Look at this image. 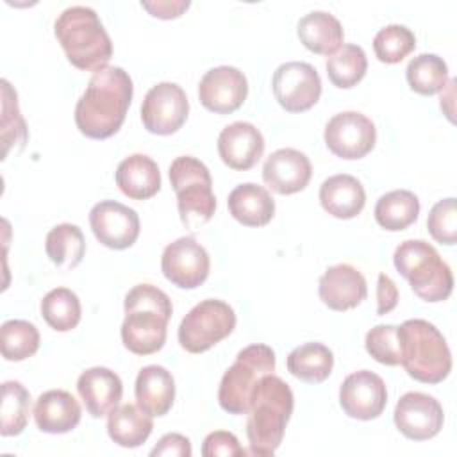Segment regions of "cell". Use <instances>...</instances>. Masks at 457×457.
I'll list each match as a JSON object with an SVG mask.
<instances>
[{
	"label": "cell",
	"instance_id": "10",
	"mask_svg": "<svg viewBox=\"0 0 457 457\" xmlns=\"http://www.w3.org/2000/svg\"><path fill=\"white\" fill-rule=\"evenodd\" d=\"M189 102L184 89L175 82H159L148 89L141 104L145 129L157 136L177 132L187 120Z\"/></svg>",
	"mask_w": 457,
	"mask_h": 457
},
{
	"label": "cell",
	"instance_id": "29",
	"mask_svg": "<svg viewBox=\"0 0 457 457\" xmlns=\"http://www.w3.org/2000/svg\"><path fill=\"white\" fill-rule=\"evenodd\" d=\"M287 371L307 382V384H320L328 378L334 366L332 352L321 343H305L296 346L287 355Z\"/></svg>",
	"mask_w": 457,
	"mask_h": 457
},
{
	"label": "cell",
	"instance_id": "13",
	"mask_svg": "<svg viewBox=\"0 0 457 457\" xmlns=\"http://www.w3.org/2000/svg\"><path fill=\"white\" fill-rule=\"evenodd\" d=\"M209 253L191 236L170 243L161 257L162 275L180 289H195L209 277Z\"/></svg>",
	"mask_w": 457,
	"mask_h": 457
},
{
	"label": "cell",
	"instance_id": "12",
	"mask_svg": "<svg viewBox=\"0 0 457 457\" xmlns=\"http://www.w3.org/2000/svg\"><path fill=\"white\" fill-rule=\"evenodd\" d=\"M327 148L346 161L362 159L368 155L377 141V129L373 121L357 111L337 112L325 125Z\"/></svg>",
	"mask_w": 457,
	"mask_h": 457
},
{
	"label": "cell",
	"instance_id": "24",
	"mask_svg": "<svg viewBox=\"0 0 457 457\" xmlns=\"http://www.w3.org/2000/svg\"><path fill=\"white\" fill-rule=\"evenodd\" d=\"M120 191L132 200H146L161 189V171L157 162L145 154L125 157L114 173Z\"/></svg>",
	"mask_w": 457,
	"mask_h": 457
},
{
	"label": "cell",
	"instance_id": "35",
	"mask_svg": "<svg viewBox=\"0 0 457 457\" xmlns=\"http://www.w3.org/2000/svg\"><path fill=\"white\" fill-rule=\"evenodd\" d=\"M30 414V393L18 380L2 384L0 434L4 437L18 436L27 427Z\"/></svg>",
	"mask_w": 457,
	"mask_h": 457
},
{
	"label": "cell",
	"instance_id": "9",
	"mask_svg": "<svg viewBox=\"0 0 457 457\" xmlns=\"http://www.w3.org/2000/svg\"><path fill=\"white\" fill-rule=\"evenodd\" d=\"M236 327V312L223 300L196 303L179 325V343L189 353H202L225 339Z\"/></svg>",
	"mask_w": 457,
	"mask_h": 457
},
{
	"label": "cell",
	"instance_id": "22",
	"mask_svg": "<svg viewBox=\"0 0 457 457\" xmlns=\"http://www.w3.org/2000/svg\"><path fill=\"white\" fill-rule=\"evenodd\" d=\"M82 411L79 402L62 389H50L39 395L34 407V420L41 432L66 434L80 421Z\"/></svg>",
	"mask_w": 457,
	"mask_h": 457
},
{
	"label": "cell",
	"instance_id": "20",
	"mask_svg": "<svg viewBox=\"0 0 457 457\" xmlns=\"http://www.w3.org/2000/svg\"><path fill=\"white\" fill-rule=\"evenodd\" d=\"M321 302L332 311H348L357 307L368 295L364 275L352 264H336L327 268L318 284Z\"/></svg>",
	"mask_w": 457,
	"mask_h": 457
},
{
	"label": "cell",
	"instance_id": "4",
	"mask_svg": "<svg viewBox=\"0 0 457 457\" xmlns=\"http://www.w3.org/2000/svg\"><path fill=\"white\" fill-rule=\"evenodd\" d=\"M54 32L75 68L96 71L107 66L112 55V43L91 7L73 5L64 9L55 20Z\"/></svg>",
	"mask_w": 457,
	"mask_h": 457
},
{
	"label": "cell",
	"instance_id": "39",
	"mask_svg": "<svg viewBox=\"0 0 457 457\" xmlns=\"http://www.w3.org/2000/svg\"><path fill=\"white\" fill-rule=\"evenodd\" d=\"M366 352L380 364L398 366L402 364L400 336L396 325H377L366 334Z\"/></svg>",
	"mask_w": 457,
	"mask_h": 457
},
{
	"label": "cell",
	"instance_id": "40",
	"mask_svg": "<svg viewBox=\"0 0 457 457\" xmlns=\"http://www.w3.org/2000/svg\"><path fill=\"white\" fill-rule=\"evenodd\" d=\"M427 228L430 236L441 245H455L457 241V209L455 198L439 200L428 212Z\"/></svg>",
	"mask_w": 457,
	"mask_h": 457
},
{
	"label": "cell",
	"instance_id": "33",
	"mask_svg": "<svg viewBox=\"0 0 457 457\" xmlns=\"http://www.w3.org/2000/svg\"><path fill=\"white\" fill-rule=\"evenodd\" d=\"M405 77L412 91L430 96L446 87L448 66L436 54H420L407 64Z\"/></svg>",
	"mask_w": 457,
	"mask_h": 457
},
{
	"label": "cell",
	"instance_id": "7",
	"mask_svg": "<svg viewBox=\"0 0 457 457\" xmlns=\"http://www.w3.org/2000/svg\"><path fill=\"white\" fill-rule=\"evenodd\" d=\"M170 182L177 193L180 221L196 230L205 225L216 209L212 180L207 166L191 155H180L170 164Z\"/></svg>",
	"mask_w": 457,
	"mask_h": 457
},
{
	"label": "cell",
	"instance_id": "42",
	"mask_svg": "<svg viewBox=\"0 0 457 457\" xmlns=\"http://www.w3.org/2000/svg\"><path fill=\"white\" fill-rule=\"evenodd\" d=\"M154 457L155 455H171V457H189L191 455V443L186 436L171 432V434H164L157 445L154 446V450L150 452Z\"/></svg>",
	"mask_w": 457,
	"mask_h": 457
},
{
	"label": "cell",
	"instance_id": "44",
	"mask_svg": "<svg viewBox=\"0 0 457 457\" xmlns=\"http://www.w3.org/2000/svg\"><path fill=\"white\" fill-rule=\"evenodd\" d=\"M141 5L155 18L161 20H171V18H179L187 7L189 2L184 0H159V2H141Z\"/></svg>",
	"mask_w": 457,
	"mask_h": 457
},
{
	"label": "cell",
	"instance_id": "27",
	"mask_svg": "<svg viewBox=\"0 0 457 457\" xmlns=\"http://www.w3.org/2000/svg\"><path fill=\"white\" fill-rule=\"evenodd\" d=\"M300 43L321 55H332L343 46V27L339 20L325 11H312L300 18L296 27Z\"/></svg>",
	"mask_w": 457,
	"mask_h": 457
},
{
	"label": "cell",
	"instance_id": "1",
	"mask_svg": "<svg viewBox=\"0 0 457 457\" xmlns=\"http://www.w3.org/2000/svg\"><path fill=\"white\" fill-rule=\"evenodd\" d=\"M134 86L120 66L96 70L75 105L77 129L91 139L114 136L125 121Z\"/></svg>",
	"mask_w": 457,
	"mask_h": 457
},
{
	"label": "cell",
	"instance_id": "41",
	"mask_svg": "<svg viewBox=\"0 0 457 457\" xmlns=\"http://www.w3.org/2000/svg\"><path fill=\"white\" fill-rule=\"evenodd\" d=\"M202 455L204 457H220V455H236V457H245L246 452L239 445L237 437L232 432L227 430H214L204 439L202 446Z\"/></svg>",
	"mask_w": 457,
	"mask_h": 457
},
{
	"label": "cell",
	"instance_id": "30",
	"mask_svg": "<svg viewBox=\"0 0 457 457\" xmlns=\"http://www.w3.org/2000/svg\"><path fill=\"white\" fill-rule=\"evenodd\" d=\"M420 214V200L412 191L395 189L382 195L375 205V220L377 223L389 230L398 232L407 228L418 220Z\"/></svg>",
	"mask_w": 457,
	"mask_h": 457
},
{
	"label": "cell",
	"instance_id": "14",
	"mask_svg": "<svg viewBox=\"0 0 457 457\" xmlns=\"http://www.w3.org/2000/svg\"><path fill=\"white\" fill-rule=\"evenodd\" d=\"M89 225L95 237L112 250L132 246L139 236L137 212L114 200L95 204L89 212Z\"/></svg>",
	"mask_w": 457,
	"mask_h": 457
},
{
	"label": "cell",
	"instance_id": "28",
	"mask_svg": "<svg viewBox=\"0 0 457 457\" xmlns=\"http://www.w3.org/2000/svg\"><path fill=\"white\" fill-rule=\"evenodd\" d=\"M107 416V434L123 448H137L152 434V416L141 411L139 405L123 403L114 407Z\"/></svg>",
	"mask_w": 457,
	"mask_h": 457
},
{
	"label": "cell",
	"instance_id": "11",
	"mask_svg": "<svg viewBox=\"0 0 457 457\" xmlns=\"http://www.w3.org/2000/svg\"><path fill=\"white\" fill-rule=\"evenodd\" d=\"M271 87L282 109L303 112L320 100L321 79L309 62L289 61L275 70Z\"/></svg>",
	"mask_w": 457,
	"mask_h": 457
},
{
	"label": "cell",
	"instance_id": "21",
	"mask_svg": "<svg viewBox=\"0 0 457 457\" xmlns=\"http://www.w3.org/2000/svg\"><path fill=\"white\" fill-rule=\"evenodd\" d=\"M77 391L86 405V411L93 418H102L118 407L123 395V384L112 370L95 366L80 373Z\"/></svg>",
	"mask_w": 457,
	"mask_h": 457
},
{
	"label": "cell",
	"instance_id": "8",
	"mask_svg": "<svg viewBox=\"0 0 457 457\" xmlns=\"http://www.w3.org/2000/svg\"><path fill=\"white\" fill-rule=\"evenodd\" d=\"M275 371V352L268 345H250L236 355V362L223 373L218 402L228 414H246L259 380Z\"/></svg>",
	"mask_w": 457,
	"mask_h": 457
},
{
	"label": "cell",
	"instance_id": "18",
	"mask_svg": "<svg viewBox=\"0 0 457 457\" xmlns=\"http://www.w3.org/2000/svg\"><path fill=\"white\" fill-rule=\"evenodd\" d=\"M262 152L264 137L261 130L248 121H234L218 136V154L232 170H250L262 157Z\"/></svg>",
	"mask_w": 457,
	"mask_h": 457
},
{
	"label": "cell",
	"instance_id": "36",
	"mask_svg": "<svg viewBox=\"0 0 457 457\" xmlns=\"http://www.w3.org/2000/svg\"><path fill=\"white\" fill-rule=\"evenodd\" d=\"M39 348V332L25 320H7L0 328V350L5 361H25Z\"/></svg>",
	"mask_w": 457,
	"mask_h": 457
},
{
	"label": "cell",
	"instance_id": "23",
	"mask_svg": "<svg viewBox=\"0 0 457 457\" xmlns=\"http://www.w3.org/2000/svg\"><path fill=\"white\" fill-rule=\"evenodd\" d=\"M134 391L141 411L152 418L164 416L175 400V380L166 368L150 364L139 370Z\"/></svg>",
	"mask_w": 457,
	"mask_h": 457
},
{
	"label": "cell",
	"instance_id": "37",
	"mask_svg": "<svg viewBox=\"0 0 457 457\" xmlns=\"http://www.w3.org/2000/svg\"><path fill=\"white\" fill-rule=\"evenodd\" d=\"M2 159L9 157L11 148L14 146V154H18L27 143V125L18 109L16 91H12L11 84L2 80Z\"/></svg>",
	"mask_w": 457,
	"mask_h": 457
},
{
	"label": "cell",
	"instance_id": "16",
	"mask_svg": "<svg viewBox=\"0 0 457 457\" xmlns=\"http://www.w3.org/2000/svg\"><path fill=\"white\" fill-rule=\"evenodd\" d=\"M393 418L396 428L412 441L432 439L439 434L445 421L441 403L434 396L418 391L400 396Z\"/></svg>",
	"mask_w": 457,
	"mask_h": 457
},
{
	"label": "cell",
	"instance_id": "38",
	"mask_svg": "<svg viewBox=\"0 0 457 457\" xmlns=\"http://www.w3.org/2000/svg\"><path fill=\"white\" fill-rule=\"evenodd\" d=\"M416 46V37L405 25H386L373 37V50L378 61L396 64L407 57Z\"/></svg>",
	"mask_w": 457,
	"mask_h": 457
},
{
	"label": "cell",
	"instance_id": "32",
	"mask_svg": "<svg viewBox=\"0 0 457 457\" xmlns=\"http://www.w3.org/2000/svg\"><path fill=\"white\" fill-rule=\"evenodd\" d=\"M327 75L336 87L350 89L362 80L368 70V59L359 45H343L337 52L327 57Z\"/></svg>",
	"mask_w": 457,
	"mask_h": 457
},
{
	"label": "cell",
	"instance_id": "43",
	"mask_svg": "<svg viewBox=\"0 0 457 457\" xmlns=\"http://www.w3.org/2000/svg\"><path fill=\"white\" fill-rule=\"evenodd\" d=\"M398 303V287L391 280L389 275L380 273L378 282H377V312L387 314L391 312Z\"/></svg>",
	"mask_w": 457,
	"mask_h": 457
},
{
	"label": "cell",
	"instance_id": "2",
	"mask_svg": "<svg viewBox=\"0 0 457 457\" xmlns=\"http://www.w3.org/2000/svg\"><path fill=\"white\" fill-rule=\"evenodd\" d=\"M123 307L121 341L125 348L136 355L159 352L166 343L168 321L173 312L170 296L152 284H137L125 295Z\"/></svg>",
	"mask_w": 457,
	"mask_h": 457
},
{
	"label": "cell",
	"instance_id": "25",
	"mask_svg": "<svg viewBox=\"0 0 457 457\" xmlns=\"http://www.w3.org/2000/svg\"><path fill=\"white\" fill-rule=\"evenodd\" d=\"M320 204L334 218H355L366 204L362 184L346 173L332 175L320 186Z\"/></svg>",
	"mask_w": 457,
	"mask_h": 457
},
{
	"label": "cell",
	"instance_id": "15",
	"mask_svg": "<svg viewBox=\"0 0 457 457\" xmlns=\"http://www.w3.org/2000/svg\"><path fill=\"white\" fill-rule=\"evenodd\" d=\"M387 403V389L384 380L370 371L359 370L350 373L339 387V405L346 416L355 420H375Z\"/></svg>",
	"mask_w": 457,
	"mask_h": 457
},
{
	"label": "cell",
	"instance_id": "34",
	"mask_svg": "<svg viewBox=\"0 0 457 457\" xmlns=\"http://www.w3.org/2000/svg\"><path fill=\"white\" fill-rule=\"evenodd\" d=\"M82 307L79 296L68 287H55L41 300V316L57 332H68L80 321Z\"/></svg>",
	"mask_w": 457,
	"mask_h": 457
},
{
	"label": "cell",
	"instance_id": "31",
	"mask_svg": "<svg viewBox=\"0 0 457 457\" xmlns=\"http://www.w3.org/2000/svg\"><path fill=\"white\" fill-rule=\"evenodd\" d=\"M45 250L57 268L73 270L82 262L86 252V239L77 225L61 223L46 234Z\"/></svg>",
	"mask_w": 457,
	"mask_h": 457
},
{
	"label": "cell",
	"instance_id": "5",
	"mask_svg": "<svg viewBox=\"0 0 457 457\" xmlns=\"http://www.w3.org/2000/svg\"><path fill=\"white\" fill-rule=\"evenodd\" d=\"M402 366L418 382L439 384L452 370V353L443 334L425 320H407L398 327Z\"/></svg>",
	"mask_w": 457,
	"mask_h": 457
},
{
	"label": "cell",
	"instance_id": "17",
	"mask_svg": "<svg viewBox=\"0 0 457 457\" xmlns=\"http://www.w3.org/2000/svg\"><path fill=\"white\" fill-rule=\"evenodd\" d=\"M248 95V82L243 71L234 66H216L209 70L198 84L202 105L216 114L237 111Z\"/></svg>",
	"mask_w": 457,
	"mask_h": 457
},
{
	"label": "cell",
	"instance_id": "26",
	"mask_svg": "<svg viewBox=\"0 0 457 457\" xmlns=\"http://www.w3.org/2000/svg\"><path fill=\"white\" fill-rule=\"evenodd\" d=\"M227 205L232 218L245 227H262L275 214L271 195L262 186L252 182L236 186L228 195Z\"/></svg>",
	"mask_w": 457,
	"mask_h": 457
},
{
	"label": "cell",
	"instance_id": "6",
	"mask_svg": "<svg viewBox=\"0 0 457 457\" xmlns=\"http://www.w3.org/2000/svg\"><path fill=\"white\" fill-rule=\"evenodd\" d=\"M393 262L423 302H443L452 295V270L427 241L407 239L400 243L395 250Z\"/></svg>",
	"mask_w": 457,
	"mask_h": 457
},
{
	"label": "cell",
	"instance_id": "3",
	"mask_svg": "<svg viewBox=\"0 0 457 457\" xmlns=\"http://www.w3.org/2000/svg\"><path fill=\"white\" fill-rule=\"evenodd\" d=\"M293 405V391L280 377L270 373L259 380L246 412V437L252 455L270 457L277 452Z\"/></svg>",
	"mask_w": 457,
	"mask_h": 457
},
{
	"label": "cell",
	"instance_id": "19",
	"mask_svg": "<svg viewBox=\"0 0 457 457\" xmlns=\"http://www.w3.org/2000/svg\"><path fill=\"white\" fill-rule=\"evenodd\" d=\"M311 175L309 157L295 148L275 150L262 166V180L278 195H293L305 189Z\"/></svg>",
	"mask_w": 457,
	"mask_h": 457
}]
</instances>
